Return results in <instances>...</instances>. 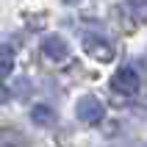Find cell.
<instances>
[{"instance_id":"obj_4","label":"cell","mask_w":147,"mask_h":147,"mask_svg":"<svg viewBox=\"0 0 147 147\" xmlns=\"http://www.w3.org/2000/svg\"><path fill=\"white\" fill-rule=\"evenodd\" d=\"M42 53L50 58V61H64L69 56V45H67L61 36H45L42 39Z\"/></svg>"},{"instance_id":"obj_2","label":"cell","mask_w":147,"mask_h":147,"mask_svg":"<svg viewBox=\"0 0 147 147\" xmlns=\"http://www.w3.org/2000/svg\"><path fill=\"white\" fill-rule=\"evenodd\" d=\"M111 89L119 92V94H136L139 92V75L131 67H119L114 75H111Z\"/></svg>"},{"instance_id":"obj_1","label":"cell","mask_w":147,"mask_h":147,"mask_svg":"<svg viewBox=\"0 0 147 147\" xmlns=\"http://www.w3.org/2000/svg\"><path fill=\"white\" fill-rule=\"evenodd\" d=\"M83 50H86L92 58H97L100 64H108V61L114 58V45L108 39H103V36H97V33H86V36H83Z\"/></svg>"},{"instance_id":"obj_7","label":"cell","mask_w":147,"mask_h":147,"mask_svg":"<svg viewBox=\"0 0 147 147\" xmlns=\"http://www.w3.org/2000/svg\"><path fill=\"white\" fill-rule=\"evenodd\" d=\"M6 100H8V89L0 83V103H6Z\"/></svg>"},{"instance_id":"obj_6","label":"cell","mask_w":147,"mask_h":147,"mask_svg":"<svg viewBox=\"0 0 147 147\" xmlns=\"http://www.w3.org/2000/svg\"><path fill=\"white\" fill-rule=\"evenodd\" d=\"M11 69H14V50L8 45H0V78L8 75Z\"/></svg>"},{"instance_id":"obj_3","label":"cell","mask_w":147,"mask_h":147,"mask_svg":"<svg viewBox=\"0 0 147 147\" xmlns=\"http://www.w3.org/2000/svg\"><path fill=\"white\" fill-rule=\"evenodd\" d=\"M75 114H78V119H81V122L97 125L100 119H103V103H100L97 97L86 94V97L78 100V106H75Z\"/></svg>"},{"instance_id":"obj_5","label":"cell","mask_w":147,"mask_h":147,"mask_svg":"<svg viewBox=\"0 0 147 147\" xmlns=\"http://www.w3.org/2000/svg\"><path fill=\"white\" fill-rule=\"evenodd\" d=\"M31 119L36 125H53V122H56V111H53L50 106H33Z\"/></svg>"}]
</instances>
